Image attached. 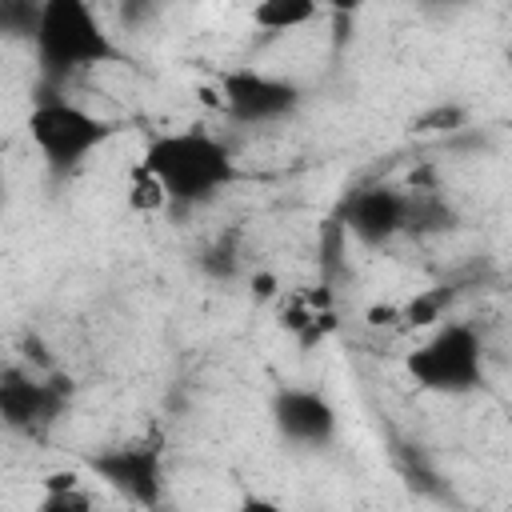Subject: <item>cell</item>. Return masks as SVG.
Instances as JSON below:
<instances>
[{
	"label": "cell",
	"mask_w": 512,
	"mask_h": 512,
	"mask_svg": "<svg viewBox=\"0 0 512 512\" xmlns=\"http://www.w3.org/2000/svg\"><path fill=\"white\" fill-rule=\"evenodd\" d=\"M168 192V204H204L212 200L216 192H224L232 180H236V160L232 152L200 132V128H188V132H164L156 136L148 148H144V160H140Z\"/></svg>",
	"instance_id": "cell-1"
},
{
	"label": "cell",
	"mask_w": 512,
	"mask_h": 512,
	"mask_svg": "<svg viewBox=\"0 0 512 512\" xmlns=\"http://www.w3.org/2000/svg\"><path fill=\"white\" fill-rule=\"evenodd\" d=\"M32 48H36L40 76L48 84H64L76 72L116 60V44L108 40L88 0H44Z\"/></svg>",
	"instance_id": "cell-2"
},
{
	"label": "cell",
	"mask_w": 512,
	"mask_h": 512,
	"mask_svg": "<svg viewBox=\"0 0 512 512\" xmlns=\"http://www.w3.org/2000/svg\"><path fill=\"white\" fill-rule=\"evenodd\" d=\"M112 132L116 128L104 116H96L84 104L64 100V96H40L28 112V136L52 172L80 168Z\"/></svg>",
	"instance_id": "cell-3"
},
{
	"label": "cell",
	"mask_w": 512,
	"mask_h": 512,
	"mask_svg": "<svg viewBox=\"0 0 512 512\" xmlns=\"http://www.w3.org/2000/svg\"><path fill=\"white\" fill-rule=\"evenodd\" d=\"M408 376L424 392L440 396H460L484 384V348L480 336L468 324H444L436 328L412 356H408Z\"/></svg>",
	"instance_id": "cell-4"
},
{
	"label": "cell",
	"mask_w": 512,
	"mask_h": 512,
	"mask_svg": "<svg viewBox=\"0 0 512 512\" xmlns=\"http://www.w3.org/2000/svg\"><path fill=\"white\" fill-rule=\"evenodd\" d=\"M296 104H300V88L280 76H268L256 68H236L220 76V108L240 124L284 120Z\"/></svg>",
	"instance_id": "cell-5"
},
{
	"label": "cell",
	"mask_w": 512,
	"mask_h": 512,
	"mask_svg": "<svg viewBox=\"0 0 512 512\" xmlns=\"http://www.w3.org/2000/svg\"><path fill=\"white\" fill-rule=\"evenodd\" d=\"M68 400V380L52 376V380H36L24 368H4L0 376V416L12 432H44Z\"/></svg>",
	"instance_id": "cell-6"
},
{
	"label": "cell",
	"mask_w": 512,
	"mask_h": 512,
	"mask_svg": "<svg viewBox=\"0 0 512 512\" xmlns=\"http://www.w3.org/2000/svg\"><path fill=\"white\" fill-rule=\"evenodd\" d=\"M92 476H100L116 496L132 500V504H160V480H164V464H160V448L156 444H116L104 448L88 460Z\"/></svg>",
	"instance_id": "cell-7"
},
{
	"label": "cell",
	"mask_w": 512,
	"mask_h": 512,
	"mask_svg": "<svg viewBox=\"0 0 512 512\" xmlns=\"http://www.w3.org/2000/svg\"><path fill=\"white\" fill-rule=\"evenodd\" d=\"M404 216H408V192H396L388 184H376V188L352 192L340 220H344L348 236H356L368 248H380L396 232H404Z\"/></svg>",
	"instance_id": "cell-8"
},
{
	"label": "cell",
	"mask_w": 512,
	"mask_h": 512,
	"mask_svg": "<svg viewBox=\"0 0 512 512\" xmlns=\"http://www.w3.org/2000/svg\"><path fill=\"white\" fill-rule=\"evenodd\" d=\"M272 420L292 444H328L336 436V408L312 388H284L272 400Z\"/></svg>",
	"instance_id": "cell-9"
},
{
	"label": "cell",
	"mask_w": 512,
	"mask_h": 512,
	"mask_svg": "<svg viewBox=\"0 0 512 512\" xmlns=\"http://www.w3.org/2000/svg\"><path fill=\"white\" fill-rule=\"evenodd\" d=\"M320 12V0H256L252 24L264 32H292L304 28Z\"/></svg>",
	"instance_id": "cell-10"
},
{
	"label": "cell",
	"mask_w": 512,
	"mask_h": 512,
	"mask_svg": "<svg viewBox=\"0 0 512 512\" xmlns=\"http://www.w3.org/2000/svg\"><path fill=\"white\" fill-rule=\"evenodd\" d=\"M456 212L444 204V196H436V188H412L408 192V216H404V232H444L452 228Z\"/></svg>",
	"instance_id": "cell-11"
},
{
	"label": "cell",
	"mask_w": 512,
	"mask_h": 512,
	"mask_svg": "<svg viewBox=\"0 0 512 512\" xmlns=\"http://www.w3.org/2000/svg\"><path fill=\"white\" fill-rule=\"evenodd\" d=\"M40 12H44V0H0V28H4V36L32 44V36L40 28Z\"/></svg>",
	"instance_id": "cell-12"
},
{
	"label": "cell",
	"mask_w": 512,
	"mask_h": 512,
	"mask_svg": "<svg viewBox=\"0 0 512 512\" xmlns=\"http://www.w3.org/2000/svg\"><path fill=\"white\" fill-rule=\"evenodd\" d=\"M128 204L132 208H140V212H156V208H164L168 204V192H164V184L144 168V164H136V172H132V192H128Z\"/></svg>",
	"instance_id": "cell-13"
},
{
	"label": "cell",
	"mask_w": 512,
	"mask_h": 512,
	"mask_svg": "<svg viewBox=\"0 0 512 512\" xmlns=\"http://www.w3.org/2000/svg\"><path fill=\"white\" fill-rule=\"evenodd\" d=\"M444 300H448V292H424V296L408 300V304H404V324H412V328L436 324L440 312H444Z\"/></svg>",
	"instance_id": "cell-14"
},
{
	"label": "cell",
	"mask_w": 512,
	"mask_h": 512,
	"mask_svg": "<svg viewBox=\"0 0 512 512\" xmlns=\"http://www.w3.org/2000/svg\"><path fill=\"white\" fill-rule=\"evenodd\" d=\"M88 508H92V496H88L80 484L52 488V492H44V500H40V512H88Z\"/></svg>",
	"instance_id": "cell-15"
},
{
	"label": "cell",
	"mask_w": 512,
	"mask_h": 512,
	"mask_svg": "<svg viewBox=\"0 0 512 512\" xmlns=\"http://www.w3.org/2000/svg\"><path fill=\"white\" fill-rule=\"evenodd\" d=\"M460 124H464V108L440 104V108H432L428 116L416 120V132H452V128H460Z\"/></svg>",
	"instance_id": "cell-16"
},
{
	"label": "cell",
	"mask_w": 512,
	"mask_h": 512,
	"mask_svg": "<svg viewBox=\"0 0 512 512\" xmlns=\"http://www.w3.org/2000/svg\"><path fill=\"white\" fill-rule=\"evenodd\" d=\"M396 320H404V308H392V304L368 308V324H372V328H384V324H396Z\"/></svg>",
	"instance_id": "cell-17"
},
{
	"label": "cell",
	"mask_w": 512,
	"mask_h": 512,
	"mask_svg": "<svg viewBox=\"0 0 512 512\" xmlns=\"http://www.w3.org/2000/svg\"><path fill=\"white\" fill-rule=\"evenodd\" d=\"M320 4H324L328 12H336V16H356L364 0H320Z\"/></svg>",
	"instance_id": "cell-18"
},
{
	"label": "cell",
	"mask_w": 512,
	"mask_h": 512,
	"mask_svg": "<svg viewBox=\"0 0 512 512\" xmlns=\"http://www.w3.org/2000/svg\"><path fill=\"white\" fill-rule=\"evenodd\" d=\"M68 484H80L76 472H52V476L44 480V492H52V488H68Z\"/></svg>",
	"instance_id": "cell-19"
},
{
	"label": "cell",
	"mask_w": 512,
	"mask_h": 512,
	"mask_svg": "<svg viewBox=\"0 0 512 512\" xmlns=\"http://www.w3.org/2000/svg\"><path fill=\"white\" fill-rule=\"evenodd\" d=\"M252 288H256V296H276V276H268V272H260V276L252 280Z\"/></svg>",
	"instance_id": "cell-20"
},
{
	"label": "cell",
	"mask_w": 512,
	"mask_h": 512,
	"mask_svg": "<svg viewBox=\"0 0 512 512\" xmlns=\"http://www.w3.org/2000/svg\"><path fill=\"white\" fill-rule=\"evenodd\" d=\"M420 4H460V0H420Z\"/></svg>",
	"instance_id": "cell-21"
}]
</instances>
